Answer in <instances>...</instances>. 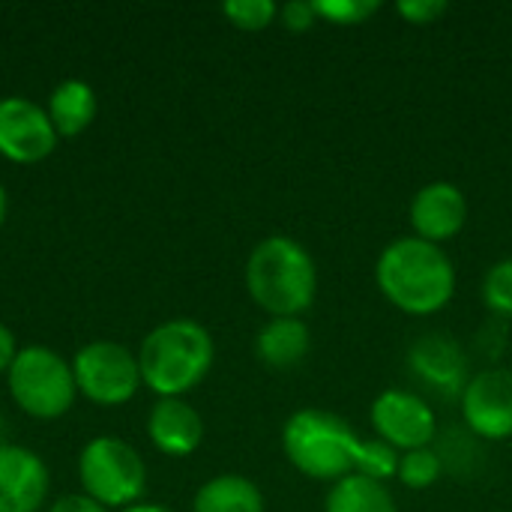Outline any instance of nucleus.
<instances>
[{
    "label": "nucleus",
    "instance_id": "f257e3e1",
    "mask_svg": "<svg viewBox=\"0 0 512 512\" xmlns=\"http://www.w3.org/2000/svg\"><path fill=\"white\" fill-rule=\"evenodd\" d=\"M375 285L393 309L411 318H429L453 300L456 267L444 246L408 234L387 243L378 255Z\"/></svg>",
    "mask_w": 512,
    "mask_h": 512
},
{
    "label": "nucleus",
    "instance_id": "f03ea898",
    "mask_svg": "<svg viewBox=\"0 0 512 512\" xmlns=\"http://www.w3.org/2000/svg\"><path fill=\"white\" fill-rule=\"evenodd\" d=\"M246 291L270 318H303L318 300V264L300 240L270 234L246 258Z\"/></svg>",
    "mask_w": 512,
    "mask_h": 512
},
{
    "label": "nucleus",
    "instance_id": "7ed1b4c3",
    "mask_svg": "<svg viewBox=\"0 0 512 512\" xmlns=\"http://www.w3.org/2000/svg\"><path fill=\"white\" fill-rule=\"evenodd\" d=\"M216 345L204 324L192 318H171L153 327L138 348L141 384L159 399H183L213 369Z\"/></svg>",
    "mask_w": 512,
    "mask_h": 512
},
{
    "label": "nucleus",
    "instance_id": "20e7f679",
    "mask_svg": "<svg viewBox=\"0 0 512 512\" xmlns=\"http://www.w3.org/2000/svg\"><path fill=\"white\" fill-rule=\"evenodd\" d=\"M354 426L327 408H300L282 426V453L288 465L321 483H336L354 474V456L360 447Z\"/></svg>",
    "mask_w": 512,
    "mask_h": 512
},
{
    "label": "nucleus",
    "instance_id": "39448f33",
    "mask_svg": "<svg viewBox=\"0 0 512 512\" xmlns=\"http://www.w3.org/2000/svg\"><path fill=\"white\" fill-rule=\"evenodd\" d=\"M12 402L36 420H57L72 411L78 387L72 363L45 345H27L15 354L9 372Z\"/></svg>",
    "mask_w": 512,
    "mask_h": 512
},
{
    "label": "nucleus",
    "instance_id": "423d86ee",
    "mask_svg": "<svg viewBox=\"0 0 512 512\" xmlns=\"http://www.w3.org/2000/svg\"><path fill=\"white\" fill-rule=\"evenodd\" d=\"M78 480L87 498L105 510H126L141 504L147 489V465L141 453L111 435H99L84 444L78 456Z\"/></svg>",
    "mask_w": 512,
    "mask_h": 512
},
{
    "label": "nucleus",
    "instance_id": "0eeeda50",
    "mask_svg": "<svg viewBox=\"0 0 512 512\" xmlns=\"http://www.w3.org/2000/svg\"><path fill=\"white\" fill-rule=\"evenodd\" d=\"M75 387L84 399L102 408L126 405L141 387L138 354L117 342H90L72 357Z\"/></svg>",
    "mask_w": 512,
    "mask_h": 512
},
{
    "label": "nucleus",
    "instance_id": "6e6552de",
    "mask_svg": "<svg viewBox=\"0 0 512 512\" xmlns=\"http://www.w3.org/2000/svg\"><path fill=\"white\" fill-rule=\"evenodd\" d=\"M369 423L375 438H381L399 453L429 447L438 435L435 408L420 393L402 387H390L375 396L369 408Z\"/></svg>",
    "mask_w": 512,
    "mask_h": 512
},
{
    "label": "nucleus",
    "instance_id": "1a4fd4ad",
    "mask_svg": "<svg viewBox=\"0 0 512 512\" xmlns=\"http://www.w3.org/2000/svg\"><path fill=\"white\" fill-rule=\"evenodd\" d=\"M57 129L48 111L27 96L0 99V156L15 165H36L57 147Z\"/></svg>",
    "mask_w": 512,
    "mask_h": 512
},
{
    "label": "nucleus",
    "instance_id": "9d476101",
    "mask_svg": "<svg viewBox=\"0 0 512 512\" xmlns=\"http://www.w3.org/2000/svg\"><path fill=\"white\" fill-rule=\"evenodd\" d=\"M462 420L483 441L512 438V369H483L471 375L462 396Z\"/></svg>",
    "mask_w": 512,
    "mask_h": 512
},
{
    "label": "nucleus",
    "instance_id": "9b49d317",
    "mask_svg": "<svg viewBox=\"0 0 512 512\" xmlns=\"http://www.w3.org/2000/svg\"><path fill=\"white\" fill-rule=\"evenodd\" d=\"M408 222L414 237L444 246L447 240H456L468 225V198L462 186L450 180H432L420 186L408 207Z\"/></svg>",
    "mask_w": 512,
    "mask_h": 512
},
{
    "label": "nucleus",
    "instance_id": "f8f14e48",
    "mask_svg": "<svg viewBox=\"0 0 512 512\" xmlns=\"http://www.w3.org/2000/svg\"><path fill=\"white\" fill-rule=\"evenodd\" d=\"M408 372L417 381H423L426 390H432L444 399H459L465 384L471 381L468 357H465L462 345L447 333L420 336L408 351Z\"/></svg>",
    "mask_w": 512,
    "mask_h": 512
},
{
    "label": "nucleus",
    "instance_id": "ddd939ff",
    "mask_svg": "<svg viewBox=\"0 0 512 512\" xmlns=\"http://www.w3.org/2000/svg\"><path fill=\"white\" fill-rule=\"evenodd\" d=\"M48 495L45 462L18 444L0 447V512H39Z\"/></svg>",
    "mask_w": 512,
    "mask_h": 512
},
{
    "label": "nucleus",
    "instance_id": "4468645a",
    "mask_svg": "<svg viewBox=\"0 0 512 512\" xmlns=\"http://www.w3.org/2000/svg\"><path fill=\"white\" fill-rule=\"evenodd\" d=\"M147 435L162 456L186 459L204 441V420L186 399H159L150 408Z\"/></svg>",
    "mask_w": 512,
    "mask_h": 512
},
{
    "label": "nucleus",
    "instance_id": "2eb2a0df",
    "mask_svg": "<svg viewBox=\"0 0 512 512\" xmlns=\"http://www.w3.org/2000/svg\"><path fill=\"white\" fill-rule=\"evenodd\" d=\"M312 351V333L303 318H270L255 336L258 360L273 372L297 369Z\"/></svg>",
    "mask_w": 512,
    "mask_h": 512
},
{
    "label": "nucleus",
    "instance_id": "dca6fc26",
    "mask_svg": "<svg viewBox=\"0 0 512 512\" xmlns=\"http://www.w3.org/2000/svg\"><path fill=\"white\" fill-rule=\"evenodd\" d=\"M96 90L81 78L60 81L48 96V117L60 138H75L96 120Z\"/></svg>",
    "mask_w": 512,
    "mask_h": 512
},
{
    "label": "nucleus",
    "instance_id": "f3484780",
    "mask_svg": "<svg viewBox=\"0 0 512 512\" xmlns=\"http://www.w3.org/2000/svg\"><path fill=\"white\" fill-rule=\"evenodd\" d=\"M264 492L243 474L210 477L192 498V512H264Z\"/></svg>",
    "mask_w": 512,
    "mask_h": 512
},
{
    "label": "nucleus",
    "instance_id": "a211bd4d",
    "mask_svg": "<svg viewBox=\"0 0 512 512\" xmlns=\"http://www.w3.org/2000/svg\"><path fill=\"white\" fill-rule=\"evenodd\" d=\"M324 512H399L387 483L369 480L363 474H348L330 483Z\"/></svg>",
    "mask_w": 512,
    "mask_h": 512
},
{
    "label": "nucleus",
    "instance_id": "6ab92c4d",
    "mask_svg": "<svg viewBox=\"0 0 512 512\" xmlns=\"http://www.w3.org/2000/svg\"><path fill=\"white\" fill-rule=\"evenodd\" d=\"M444 474V462L432 447H420V450H408L399 456V471L396 480L411 489V492H426L432 489Z\"/></svg>",
    "mask_w": 512,
    "mask_h": 512
},
{
    "label": "nucleus",
    "instance_id": "aec40b11",
    "mask_svg": "<svg viewBox=\"0 0 512 512\" xmlns=\"http://www.w3.org/2000/svg\"><path fill=\"white\" fill-rule=\"evenodd\" d=\"M399 456L402 453L393 450L390 444H384L381 438L360 441L357 456H354V474H363V477L378 480V483H390V480H396Z\"/></svg>",
    "mask_w": 512,
    "mask_h": 512
},
{
    "label": "nucleus",
    "instance_id": "412c9836",
    "mask_svg": "<svg viewBox=\"0 0 512 512\" xmlns=\"http://www.w3.org/2000/svg\"><path fill=\"white\" fill-rule=\"evenodd\" d=\"M222 15L246 33H261L279 18V6L273 0H228L222 6Z\"/></svg>",
    "mask_w": 512,
    "mask_h": 512
},
{
    "label": "nucleus",
    "instance_id": "4be33fe9",
    "mask_svg": "<svg viewBox=\"0 0 512 512\" xmlns=\"http://www.w3.org/2000/svg\"><path fill=\"white\" fill-rule=\"evenodd\" d=\"M483 303L501 315V318H512V255L495 261L486 276H483Z\"/></svg>",
    "mask_w": 512,
    "mask_h": 512
},
{
    "label": "nucleus",
    "instance_id": "5701e85b",
    "mask_svg": "<svg viewBox=\"0 0 512 512\" xmlns=\"http://www.w3.org/2000/svg\"><path fill=\"white\" fill-rule=\"evenodd\" d=\"M312 3H315L318 21H327L336 27H357L381 9L378 0H312Z\"/></svg>",
    "mask_w": 512,
    "mask_h": 512
},
{
    "label": "nucleus",
    "instance_id": "b1692460",
    "mask_svg": "<svg viewBox=\"0 0 512 512\" xmlns=\"http://www.w3.org/2000/svg\"><path fill=\"white\" fill-rule=\"evenodd\" d=\"M447 3L444 0H402L396 3V12L408 21V24H417V27H426V24H435L438 18L447 15Z\"/></svg>",
    "mask_w": 512,
    "mask_h": 512
},
{
    "label": "nucleus",
    "instance_id": "393cba45",
    "mask_svg": "<svg viewBox=\"0 0 512 512\" xmlns=\"http://www.w3.org/2000/svg\"><path fill=\"white\" fill-rule=\"evenodd\" d=\"M279 21L285 30L291 33H306L318 24V12L312 0H291L285 6H279Z\"/></svg>",
    "mask_w": 512,
    "mask_h": 512
},
{
    "label": "nucleus",
    "instance_id": "a878e982",
    "mask_svg": "<svg viewBox=\"0 0 512 512\" xmlns=\"http://www.w3.org/2000/svg\"><path fill=\"white\" fill-rule=\"evenodd\" d=\"M48 512H108L99 501H93V498H87L84 492L81 495H60Z\"/></svg>",
    "mask_w": 512,
    "mask_h": 512
},
{
    "label": "nucleus",
    "instance_id": "bb28decb",
    "mask_svg": "<svg viewBox=\"0 0 512 512\" xmlns=\"http://www.w3.org/2000/svg\"><path fill=\"white\" fill-rule=\"evenodd\" d=\"M15 354H18L15 333H12L6 324H0V372H9V366H12Z\"/></svg>",
    "mask_w": 512,
    "mask_h": 512
},
{
    "label": "nucleus",
    "instance_id": "cd10ccee",
    "mask_svg": "<svg viewBox=\"0 0 512 512\" xmlns=\"http://www.w3.org/2000/svg\"><path fill=\"white\" fill-rule=\"evenodd\" d=\"M120 512H171L168 507H159V504H132V507H126V510H120Z\"/></svg>",
    "mask_w": 512,
    "mask_h": 512
},
{
    "label": "nucleus",
    "instance_id": "c85d7f7f",
    "mask_svg": "<svg viewBox=\"0 0 512 512\" xmlns=\"http://www.w3.org/2000/svg\"><path fill=\"white\" fill-rule=\"evenodd\" d=\"M6 210H9V198H6V189H3V183H0V225H3V219H6Z\"/></svg>",
    "mask_w": 512,
    "mask_h": 512
}]
</instances>
